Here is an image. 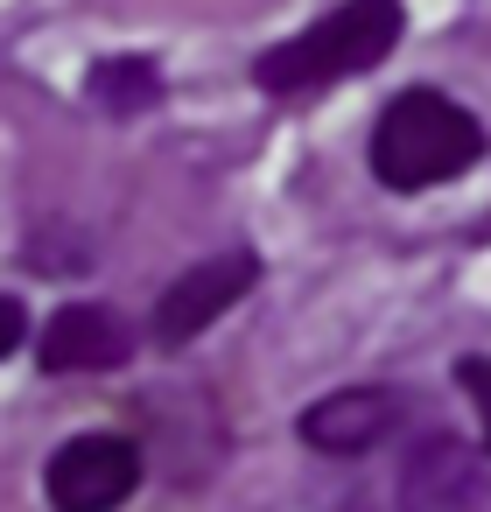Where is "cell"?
Returning a JSON list of instances; mask_svg holds the SVG:
<instances>
[{
  "instance_id": "cell-3",
  "label": "cell",
  "mask_w": 491,
  "mask_h": 512,
  "mask_svg": "<svg viewBox=\"0 0 491 512\" xmlns=\"http://www.w3.org/2000/svg\"><path fill=\"white\" fill-rule=\"evenodd\" d=\"M253 281H260V260H253L246 246L218 253V260H197L190 274H176V281L162 288V302H155V344H162V351H183V344L204 337Z\"/></svg>"
},
{
  "instance_id": "cell-1",
  "label": "cell",
  "mask_w": 491,
  "mask_h": 512,
  "mask_svg": "<svg viewBox=\"0 0 491 512\" xmlns=\"http://www.w3.org/2000/svg\"><path fill=\"white\" fill-rule=\"evenodd\" d=\"M407 29V8L400 0H344L323 22H309L302 36L274 43L260 64H253V85L274 92V99H302L316 85H337V78H358L372 64H386V50L400 43Z\"/></svg>"
},
{
  "instance_id": "cell-10",
  "label": "cell",
  "mask_w": 491,
  "mask_h": 512,
  "mask_svg": "<svg viewBox=\"0 0 491 512\" xmlns=\"http://www.w3.org/2000/svg\"><path fill=\"white\" fill-rule=\"evenodd\" d=\"M22 337H29V316H22V302H15V295H0V358H8Z\"/></svg>"
},
{
  "instance_id": "cell-9",
  "label": "cell",
  "mask_w": 491,
  "mask_h": 512,
  "mask_svg": "<svg viewBox=\"0 0 491 512\" xmlns=\"http://www.w3.org/2000/svg\"><path fill=\"white\" fill-rule=\"evenodd\" d=\"M456 379H463V393L477 400V421H484V456H491V358H463V365H456Z\"/></svg>"
},
{
  "instance_id": "cell-8",
  "label": "cell",
  "mask_w": 491,
  "mask_h": 512,
  "mask_svg": "<svg viewBox=\"0 0 491 512\" xmlns=\"http://www.w3.org/2000/svg\"><path fill=\"white\" fill-rule=\"evenodd\" d=\"M85 92H92L113 120H134V113H148V106L162 99V78H155V64H141V57H113V64L92 71Z\"/></svg>"
},
{
  "instance_id": "cell-5",
  "label": "cell",
  "mask_w": 491,
  "mask_h": 512,
  "mask_svg": "<svg viewBox=\"0 0 491 512\" xmlns=\"http://www.w3.org/2000/svg\"><path fill=\"white\" fill-rule=\"evenodd\" d=\"M400 512H491L484 456L463 449L456 435L414 442V456H407V470H400Z\"/></svg>"
},
{
  "instance_id": "cell-7",
  "label": "cell",
  "mask_w": 491,
  "mask_h": 512,
  "mask_svg": "<svg viewBox=\"0 0 491 512\" xmlns=\"http://www.w3.org/2000/svg\"><path fill=\"white\" fill-rule=\"evenodd\" d=\"M393 421H400V393H386V386H344V393H330V400H316L302 414V442L316 456H365V449L386 442Z\"/></svg>"
},
{
  "instance_id": "cell-4",
  "label": "cell",
  "mask_w": 491,
  "mask_h": 512,
  "mask_svg": "<svg viewBox=\"0 0 491 512\" xmlns=\"http://www.w3.org/2000/svg\"><path fill=\"white\" fill-rule=\"evenodd\" d=\"M50 505L57 512H113L141 484V449L127 435H71L50 456Z\"/></svg>"
},
{
  "instance_id": "cell-2",
  "label": "cell",
  "mask_w": 491,
  "mask_h": 512,
  "mask_svg": "<svg viewBox=\"0 0 491 512\" xmlns=\"http://www.w3.org/2000/svg\"><path fill=\"white\" fill-rule=\"evenodd\" d=\"M477 155H484V127H477L456 99H442V92H428V85L400 92V99L379 113V127H372V176H379L386 190L449 183V176H463Z\"/></svg>"
},
{
  "instance_id": "cell-6",
  "label": "cell",
  "mask_w": 491,
  "mask_h": 512,
  "mask_svg": "<svg viewBox=\"0 0 491 512\" xmlns=\"http://www.w3.org/2000/svg\"><path fill=\"white\" fill-rule=\"evenodd\" d=\"M36 358H43V372H113V365L134 358V337H127V323H120L113 309L71 302V309H57V316L43 323Z\"/></svg>"
}]
</instances>
